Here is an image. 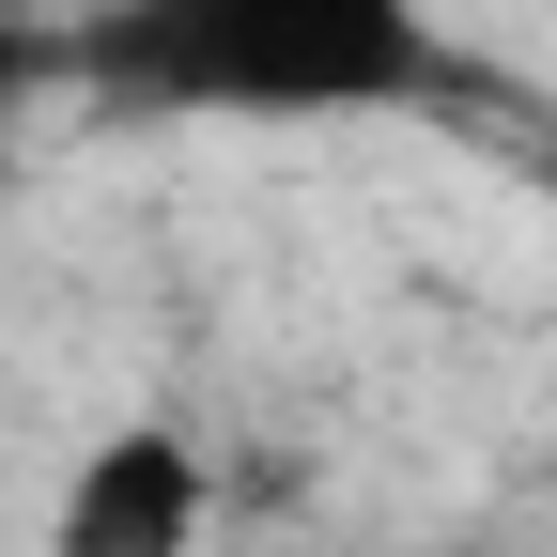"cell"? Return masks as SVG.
<instances>
[{
	"label": "cell",
	"instance_id": "obj_1",
	"mask_svg": "<svg viewBox=\"0 0 557 557\" xmlns=\"http://www.w3.org/2000/svg\"><path fill=\"white\" fill-rule=\"evenodd\" d=\"M62 78L124 124H248V139L496 109L449 0H94L62 32Z\"/></svg>",
	"mask_w": 557,
	"mask_h": 557
},
{
	"label": "cell",
	"instance_id": "obj_2",
	"mask_svg": "<svg viewBox=\"0 0 557 557\" xmlns=\"http://www.w3.org/2000/svg\"><path fill=\"white\" fill-rule=\"evenodd\" d=\"M218 434L171 403H124L109 434H78V465H62L47 496V557H218Z\"/></svg>",
	"mask_w": 557,
	"mask_h": 557
}]
</instances>
